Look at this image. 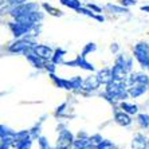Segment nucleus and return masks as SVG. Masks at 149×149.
<instances>
[{"mask_svg": "<svg viewBox=\"0 0 149 149\" xmlns=\"http://www.w3.org/2000/svg\"><path fill=\"white\" fill-rule=\"evenodd\" d=\"M86 7L90 8V10L94 11V12H101V11H102V8H101V7H98V6H95V4H91V3H89Z\"/></svg>", "mask_w": 149, "mask_h": 149, "instance_id": "34", "label": "nucleus"}, {"mask_svg": "<svg viewBox=\"0 0 149 149\" xmlns=\"http://www.w3.org/2000/svg\"><path fill=\"white\" fill-rule=\"evenodd\" d=\"M73 145L75 149H86L91 145V141L89 139H78L73 142Z\"/></svg>", "mask_w": 149, "mask_h": 149, "instance_id": "20", "label": "nucleus"}, {"mask_svg": "<svg viewBox=\"0 0 149 149\" xmlns=\"http://www.w3.org/2000/svg\"><path fill=\"white\" fill-rule=\"evenodd\" d=\"M133 146H134L136 149H142L146 146V140L144 139V136L141 134H137L134 137V140H133Z\"/></svg>", "mask_w": 149, "mask_h": 149, "instance_id": "23", "label": "nucleus"}, {"mask_svg": "<svg viewBox=\"0 0 149 149\" xmlns=\"http://www.w3.org/2000/svg\"><path fill=\"white\" fill-rule=\"evenodd\" d=\"M100 85H101V82L98 79V75H90L83 81V87L87 89V90H95Z\"/></svg>", "mask_w": 149, "mask_h": 149, "instance_id": "14", "label": "nucleus"}, {"mask_svg": "<svg viewBox=\"0 0 149 149\" xmlns=\"http://www.w3.org/2000/svg\"><path fill=\"white\" fill-rule=\"evenodd\" d=\"M105 95L108 100H125V98L130 95L129 90L126 89V83L125 82H117V81H111L110 83L106 85V93Z\"/></svg>", "mask_w": 149, "mask_h": 149, "instance_id": "1", "label": "nucleus"}, {"mask_svg": "<svg viewBox=\"0 0 149 149\" xmlns=\"http://www.w3.org/2000/svg\"><path fill=\"white\" fill-rule=\"evenodd\" d=\"M34 40H31V39H22V40H17L15 42V43H12V45L8 47V50H10L11 52H23L24 54L27 50L32 49V46H34Z\"/></svg>", "mask_w": 149, "mask_h": 149, "instance_id": "5", "label": "nucleus"}, {"mask_svg": "<svg viewBox=\"0 0 149 149\" xmlns=\"http://www.w3.org/2000/svg\"><path fill=\"white\" fill-rule=\"evenodd\" d=\"M77 12H79V14H82V15H86V16H89V17H93V19H95L97 17V15L94 14V12H91V10L90 8H83V7H81L79 10L77 11Z\"/></svg>", "mask_w": 149, "mask_h": 149, "instance_id": "27", "label": "nucleus"}, {"mask_svg": "<svg viewBox=\"0 0 149 149\" xmlns=\"http://www.w3.org/2000/svg\"><path fill=\"white\" fill-rule=\"evenodd\" d=\"M121 109L124 111H126L128 114H136L139 111V108L137 105H133V104H128V102H122L121 104Z\"/></svg>", "mask_w": 149, "mask_h": 149, "instance_id": "22", "label": "nucleus"}, {"mask_svg": "<svg viewBox=\"0 0 149 149\" xmlns=\"http://www.w3.org/2000/svg\"><path fill=\"white\" fill-rule=\"evenodd\" d=\"M6 136H15V133L12 132L10 128H7V126L1 125V137H6Z\"/></svg>", "mask_w": 149, "mask_h": 149, "instance_id": "30", "label": "nucleus"}, {"mask_svg": "<svg viewBox=\"0 0 149 149\" xmlns=\"http://www.w3.org/2000/svg\"><path fill=\"white\" fill-rule=\"evenodd\" d=\"M137 121L140 122V125H141V126L148 128V126H149V116L148 114H139Z\"/></svg>", "mask_w": 149, "mask_h": 149, "instance_id": "26", "label": "nucleus"}, {"mask_svg": "<svg viewBox=\"0 0 149 149\" xmlns=\"http://www.w3.org/2000/svg\"><path fill=\"white\" fill-rule=\"evenodd\" d=\"M136 0H121V4L124 7H132V6H136Z\"/></svg>", "mask_w": 149, "mask_h": 149, "instance_id": "32", "label": "nucleus"}, {"mask_svg": "<svg viewBox=\"0 0 149 149\" xmlns=\"http://www.w3.org/2000/svg\"><path fill=\"white\" fill-rule=\"evenodd\" d=\"M141 11H145V12H149V6H142Z\"/></svg>", "mask_w": 149, "mask_h": 149, "instance_id": "37", "label": "nucleus"}, {"mask_svg": "<svg viewBox=\"0 0 149 149\" xmlns=\"http://www.w3.org/2000/svg\"><path fill=\"white\" fill-rule=\"evenodd\" d=\"M105 8L108 11H110V12H114V14H128L129 12L126 7H120V6H116V4H111V3H108Z\"/></svg>", "mask_w": 149, "mask_h": 149, "instance_id": "18", "label": "nucleus"}, {"mask_svg": "<svg viewBox=\"0 0 149 149\" xmlns=\"http://www.w3.org/2000/svg\"><path fill=\"white\" fill-rule=\"evenodd\" d=\"M73 134L69 130H61L58 140V148L59 149H67L70 144H73Z\"/></svg>", "mask_w": 149, "mask_h": 149, "instance_id": "10", "label": "nucleus"}, {"mask_svg": "<svg viewBox=\"0 0 149 149\" xmlns=\"http://www.w3.org/2000/svg\"><path fill=\"white\" fill-rule=\"evenodd\" d=\"M114 120L117 124H120L121 126H128V125L132 124V118L129 117V114L126 111H117L114 116Z\"/></svg>", "mask_w": 149, "mask_h": 149, "instance_id": "13", "label": "nucleus"}, {"mask_svg": "<svg viewBox=\"0 0 149 149\" xmlns=\"http://www.w3.org/2000/svg\"><path fill=\"white\" fill-rule=\"evenodd\" d=\"M98 79H100L101 83H105L108 85L113 81V75H111V70L110 69H102L98 73Z\"/></svg>", "mask_w": 149, "mask_h": 149, "instance_id": "15", "label": "nucleus"}, {"mask_svg": "<svg viewBox=\"0 0 149 149\" xmlns=\"http://www.w3.org/2000/svg\"><path fill=\"white\" fill-rule=\"evenodd\" d=\"M95 50H97V46H95V43H87V45L83 47L82 54H81V55L86 56L89 52H93V51H95Z\"/></svg>", "mask_w": 149, "mask_h": 149, "instance_id": "25", "label": "nucleus"}, {"mask_svg": "<svg viewBox=\"0 0 149 149\" xmlns=\"http://www.w3.org/2000/svg\"><path fill=\"white\" fill-rule=\"evenodd\" d=\"M10 4H12V7L15 6H19V4H23V3H27V0H7Z\"/></svg>", "mask_w": 149, "mask_h": 149, "instance_id": "35", "label": "nucleus"}, {"mask_svg": "<svg viewBox=\"0 0 149 149\" xmlns=\"http://www.w3.org/2000/svg\"><path fill=\"white\" fill-rule=\"evenodd\" d=\"M24 55H26V58H27L28 62L31 63L34 67H36V69H40V67L46 66V63H47V62H46V59L40 58V56H39L32 49L27 50V51L24 52Z\"/></svg>", "mask_w": 149, "mask_h": 149, "instance_id": "7", "label": "nucleus"}, {"mask_svg": "<svg viewBox=\"0 0 149 149\" xmlns=\"http://www.w3.org/2000/svg\"><path fill=\"white\" fill-rule=\"evenodd\" d=\"M71 82V89H79V87H83V81L81 77H74L70 79Z\"/></svg>", "mask_w": 149, "mask_h": 149, "instance_id": "24", "label": "nucleus"}, {"mask_svg": "<svg viewBox=\"0 0 149 149\" xmlns=\"http://www.w3.org/2000/svg\"><path fill=\"white\" fill-rule=\"evenodd\" d=\"M126 70L122 69L121 66L114 65L111 67V75H113V81H117V82H125L126 79Z\"/></svg>", "mask_w": 149, "mask_h": 149, "instance_id": "11", "label": "nucleus"}, {"mask_svg": "<svg viewBox=\"0 0 149 149\" xmlns=\"http://www.w3.org/2000/svg\"><path fill=\"white\" fill-rule=\"evenodd\" d=\"M128 83L130 86L133 85H142V86H149V77L144 73H132L128 78Z\"/></svg>", "mask_w": 149, "mask_h": 149, "instance_id": "8", "label": "nucleus"}, {"mask_svg": "<svg viewBox=\"0 0 149 149\" xmlns=\"http://www.w3.org/2000/svg\"><path fill=\"white\" fill-rule=\"evenodd\" d=\"M146 90H148V86H142V85H133V86H129V94H130V97H133V98L142 95Z\"/></svg>", "mask_w": 149, "mask_h": 149, "instance_id": "16", "label": "nucleus"}, {"mask_svg": "<svg viewBox=\"0 0 149 149\" xmlns=\"http://www.w3.org/2000/svg\"><path fill=\"white\" fill-rule=\"evenodd\" d=\"M52 79L55 81V83L58 85L59 87H63V89H71V82H70V79H63V78H58V77H55V74H51Z\"/></svg>", "mask_w": 149, "mask_h": 149, "instance_id": "19", "label": "nucleus"}, {"mask_svg": "<svg viewBox=\"0 0 149 149\" xmlns=\"http://www.w3.org/2000/svg\"><path fill=\"white\" fill-rule=\"evenodd\" d=\"M43 7L46 8V10L49 11L51 15H54V16H62V11H59V10H55V8H52L51 6H49L47 3L43 4Z\"/></svg>", "mask_w": 149, "mask_h": 149, "instance_id": "28", "label": "nucleus"}, {"mask_svg": "<svg viewBox=\"0 0 149 149\" xmlns=\"http://www.w3.org/2000/svg\"><path fill=\"white\" fill-rule=\"evenodd\" d=\"M63 6H66V7L71 8V10H75L78 11L81 7H82V1L81 0H59Z\"/></svg>", "mask_w": 149, "mask_h": 149, "instance_id": "17", "label": "nucleus"}, {"mask_svg": "<svg viewBox=\"0 0 149 149\" xmlns=\"http://www.w3.org/2000/svg\"><path fill=\"white\" fill-rule=\"evenodd\" d=\"M65 54H66V51L63 49H56L51 58V61L54 63H56V65H58V63H63V56H65Z\"/></svg>", "mask_w": 149, "mask_h": 149, "instance_id": "21", "label": "nucleus"}, {"mask_svg": "<svg viewBox=\"0 0 149 149\" xmlns=\"http://www.w3.org/2000/svg\"><path fill=\"white\" fill-rule=\"evenodd\" d=\"M110 50H111V52H117L118 51V45L117 43H113V45L110 46Z\"/></svg>", "mask_w": 149, "mask_h": 149, "instance_id": "36", "label": "nucleus"}, {"mask_svg": "<svg viewBox=\"0 0 149 149\" xmlns=\"http://www.w3.org/2000/svg\"><path fill=\"white\" fill-rule=\"evenodd\" d=\"M116 65L121 66L122 69H125L129 73V71L132 70L133 58H126V56H125V54H120V55L117 56V59H116Z\"/></svg>", "mask_w": 149, "mask_h": 149, "instance_id": "12", "label": "nucleus"}, {"mask_svg": "<svg viewBox=\"0 0 149 149\" xmlns=\"http://www.w3.org/2000/svg\"><path fill=\"white\" fill-rule=\"evenodd\" d=\"M63 65L73 66V67H81V69L87 70V71H94V66L90 62H87L83 55H78L74 61H70V62H63Z\"/></svg>", "mask_w": 149, "mask_h": 149, "instance_id": "6", "label": "nucleus"}, {"mask_svg": "<svg viewBox=\"0 0 149 149\" xmlns=\"http://www.w3.org/2000/svg\"><path fill=\"white\" fill-rule=\"evenodd\" d=\"M35 11H39V4L27 1V3H23V4H19V6L12 7L10 14L14 17H17V16H22V15H26V14H31V12H35Z\"/></svg>", "mask_w": 149, "mask_h": 149, "instance_id": "3", "label": "nucleus"}, {"mask_svg": "<svg viewBox=\"0 0 149 149\" xmlns=\"http://www.w3.org/2000/svg\"><path fill=\"white\" fill-rule=\"evenodd\" d=\"M134 58L144 70H149V45L139 43L134 47Z\"/></svg>", "mask_w": 149, "mask_h": 149, "instance_id": "2", "label": "nucleus"}, {"mask_svg": "<svg viewBox=\"0 0 149 149\" xmlns=\"http://www.w3.org/2000/svg\"><path fill=\"white\" fill-rule=\"evenodd\" d=\"M148 146H149V141H148Z\"/></svg>", "mask_w": 149, "mask_h": 149, "instance_id": "38", "label": "nucleus"}, {"mask_svg": "<svg viewBox=\"0 0 149 149\" xmlns=\"http://www.w3.org/2000/svg\"><path fill=\"white\" fill-rule=\"evenodd\" d=\"M55 65H56V63H54L52 61H51V62H47V63H46V69L49 70L50 74H55V70H56Z\"/></svg>", "mask_w": 149, "mask_h": 149, "instance_id": "31", "label": "nucleus"}, {"mask_svg": "<svg viewBox=\"0 0 149 149\" xmlns=\"http://www.w3.org/2000/svg\"><path fill=\"white\" fill-rule=\"evenodd\" d=\"M39 144H40V149H49V142L46 141L45 137L39 139Z\"/></svg>", "mask_w": 149, "mask_h": 149, "instance_id": "33", "label": "nucleus"}, {"mask_svg": "<svg viewBox=\"0 0 149 149\" xmlns=\"http://www.w3.org/2000/svg\"><path fill=\"white\" fill-rule=\"evenodd\" d=\"M32 50H34V51L36 52L40 58L46 59V61L51 59L52 55H54L52 49H51V47H49V46H46V45H36V43H35V45L32 46Z\"/></svg>", "mask_w": 149, "mask_h": 149, "instance_id": "9", "label": "nucleus"}, {"mask_svg": "<svg viewBox=\"0 0 149 149\" xmlns=\"http://www.w3.org/2000/svg\"><path fill=\"white\" fill-rule=\"evenodd\" d=\"M35 24H30V23H22V22H14V23H11L10 24V28L11 31H12V34H14V36H16V38H20V36H23V35H27L28 32H30V30H31L32 27H34Z\"/></svg>", "mask_w": 149, "mask_h": 149, "instance_id": "4", "label": "nucleus"}, {"mask_svg": "<svg viewBox=\"0 0 149 149\" xmlns=\"http://www.w3.org/2000/svg\"><path fill=\"white\" fill-rule=\"evenodd\" d=\"M90 141H91V144H93V145L98 146L100 144H102V142H104V140H102V137H101L100 134H94L93 137L90 139Z\"/></svg>", "mask_w": 149, "mask_h": 149, "instance_id": "29", "label": "nucleus"}]
</instances>
